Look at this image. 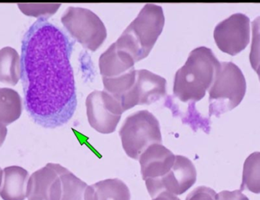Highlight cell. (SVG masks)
<instances>
[{
	"label": "cell",
	"mask_w": 260,
	"mask_h": 200,
	"mask_svg": "<svg viewBox=\"0 0 260 200\" xmlns=\"http://www.w3.org/2000/svg\"><path fill=\"white\" fill-rule=\"evenodd\" d=\"M74 44L62 29L44 18H38L23 36L24 106L32 120L43 128L63 126L76 111V82L70 62Z\"/></svg>",
	"instance_id": "obj_1"
},
{
	"label": "cell",
	"mask_w": 260,
	"mask_h": 200,
	"mask_svg": "<svg viewBox=\"0 0 260 200\" xmlns=\"http://www.w3.org/2000/svg\"><path fill=\"white\" fill-rule=\"evenodd\" d=\"M220 64L210 49L200 47L192 50L176 73L174 95L183 102L201 100L212 87Z\"/></svg>",
	"instance_id": "obj_2"
},
{
	"label": "cell",
	"mask_w": 260,
	"mask_h": 200,
	"mask_svg": "<svg viewBox=\"0 0 260 200\" xmlns=\"http://www.w3.org/2000/svg\"><path fill=\"white\" fill-rule=\"evenodd\" d=\"M165 21L162 7L145 5L118 38L116 47L129 54L136 62L145 59L162 33Z\"/></svg>",
	"instance_id": "obj_3"
},
{
	"label": "cell",
	"mask_w": 260,
	"mask_h": 200,
	"mask_svg": "<svg viewBox=\"0 0 260 200\" xmlns=\"http://www.w3.org/2000/svg\"><path fill=\"white\" fill-rule=\"evenodd\" d=\"M247 83L239 67L232 62H221L209 94V116L236 108L245 96Z\"/></svg>",
	"instance_id": "obj_4"
},
{
	"label": "cell",
	"mask_w": 260,
	"mask_h": 200,
	"mask_svg": "<svg viewBox=\"0 0 260 200\" xmlns=\"http://www.w3.org/2000/svg\"><path fill=\"white\" fill-rule=\"evenodd\" d=\"M120 136L126 155L135 160H139L151 145L162 143L158 120L147 110L128 116L120 128Z\"/></svg>",
	"instance_id": "obj_5"
},
{
	"label": "cell",
	"mask_w": 260,
	"mask_h": 200,
	"mask_svg": "<svg viewBox=\"0 0 260 200\" xmlns=\"http://www.w3.org/2000/svg\"><path fill=\"white\" fill-rule=\"evenodd\" d=\"M61 21L72 37L91 52H95L106 39L105 24L89 9L69 7Z\"/></svg>",
	"instance_id": "obj_6"
},
{
	"label": "cell",
	"mask_w": 260,
	"mask_h": 200,
	"mask_svg": "<svg viewBox=\"0 0 260 200\" xmlns=\"http://www.w3.org/2000/svg\"><path fill=\"white\" fill-rule=\"evenodd\" d=\"M197 179V169L191 160L176 155L174 166L168 173L157 179L146 180L145 185L151 198L165 192L179 196L190 189Z\"/></svg>",
	"instance_id": "obj_7"
},
{
	"label": "cell",
	"mask_w": 260,
	"mask_h": 200,
	"mask_svg": "<svg viewBox=\"0 0 260 200\" xmlns=\"http://www.w3.org/2000/svg\"><path fill=\"white\" fill-rule=\"evenodd\" d=\"M85 105L91 128L101 134H111L116 131L124 112L117 99L105 91H95L88 96Z\"/></svg>",
	"instance_id": "obj_8"
},
{
	"label": "cell",
	"mask_w": 260,
	"mask_h": 200,
	"mask_svg": "<svg viewBox=\"0 0 260 200\" xmlns=\"http://www.w3.org/2000/svg\"><path fill=\"white\" fill-rule=\"evenodd\" d=\"M250 18L236 13L217 24L214 39L218 49L231 56H236L245 50L250 42Z\"/></svg>",
	"instance_id": "obj_9"
},
{
	"label": "cell",
	"mask_w": 260,
	"mask_h": 200,
	"mask_svg": "<svg viewBox=\"0 0 260 200\" xmlns=\"http://www.w3.org/2000/svg\"><path fill=\"white\" fill-rule=\"evenodd\" d=\"M166 94L165 78L148 70H137L136 82L133 88L118 101L125 111L136 105L154 103L165 97Z\"/></svg>",
	"instance_id": "obj_10"
},
{
	"label": "cell",
	"mask_w": 260,
	"mask_h": 200,
	"mask_svg": "<svg viewBox=\"0 0 260 200\" xmlns=\"http://www.w3.org/2000/svg\"><path fill=\"white\" fill-rule=\"evenodd\" d=\"M59 166V164L48 163L32 174L27 183V199L60 200L62 181Z\"/></svg>",
	"instance_id": "obj_11"
},
{
	"label": "cell",
	"mask_w": 260,
	"mask_h": 200,
	"mask_svg": "<svg viewBox=\"0 0 260 200\" xmlns=\"http://www.w3.org/2000/svg\"><path fill=\"white\" fill-rule=\"evenodd\" d=\"M176 155L162 144L150 146L139 157L141 174L144 181L157 179L170 172Z\"/></svg>",
	"instance_id": "obj_12"
},
{
	"label": "cell",
	"mask_w": 260,
	"mask_h": 200,
	"mask_svg": "<svg viewBox=\"0 0 260 200\" xmlns=\"http://www.w3.org/2000/svg\"><path fill=\"white\" fill-rule=\"evenodd\" d=\"M135 63L133 57L117 49L114 43L100 56L99 68L102 78H117L136 70Z\"/></svg>",
	"instance_id": "obj_13"
},
{
	"label": "cell",
	"mask_w": 260,
	"mask_h": 200,
	"mask_svg": "<svg viewBox=\"0 0 260 200\" xmlns=\"http://www.w3.org/2000/svg\"><path fill=\"white\" fill-rule=\"evenodd\" d=\"M29 174L19 166H9L3 170L0 197L3 200H24L27 197Z\"/></svg>",
	"instance_id": "obj_14"
},
{
	"label": "cell",
	"mask_w": 260,
	"mask_h": 200,
	"mask_svg": "<svg viewBox=\"0 0 260 200\" xmlns=\"http://www.w3.org/2000/svg\"><path fill=\"white\" fill-rule=\"evenodd\" d=\"M129 187L118 178L104 180L88 186L85 200H130Z\"/></svg>",
	"instance_id": "obj_15"
},
{
	"label": "cell",
	"mask_w": 260,
	"mask_h": 200,
	"mask_svg": "<svg viewBox=\"0 0 260 200\" xmlns=\"http://www.w3.org/2000/svg\"><path fill=\"white\" fill-rule=\"evenodd\" d=\"M21 78V58L15 49L0 50V82L15 86Z\"/></svg>",
	"instance_id": "obj_16"
},
{
	"label": "cell",
	"mask_w": 260,
	"mask_h": 200,
	"mask_svg": "<svg viewBox=\"0 0 260 200\" xmlns=\"http://www.w3.org/2000/svg\"><path fill=\"white\" fill-rule=\"evenodd\" d=\"M22 112V100L10 88H0V125L7 126L18 120Z\"/></svg>",
	"instance_id": "obj_17"
},
{
	"label": "cell",
	"mask_w": 260,
	"mask_h": 200,
	"mask_svg": "<svg viewBox=\"0 0 260 200\" xmlns=\"http://www.w3.org/2000/svg\"><path fill=\"white\" fill-rule=\"evenodd\" d=\"M59 171L62 181L60 200H85L88 184L60 165Z\"/></svg>",
	"instance_id": "obj_18"
},
{
	"label": "cell",
	"mask_w": 260,
	"mask_h": 200,
	"mask_svg": "<svg viewBox=\"0 0 260 200\" xmlns=\"http://www.w3.org/2000/svg\"><path fill=\"white\" fill-rule=\"evenodd\" d=\"M241 190L260 193V152L250 154L244 165Z\"/></svg>",
	"instance_id": "obj_19"
},
{
	"label": "cell",
	"mask_w": 260,
	"mask_h": 200,
	"mask_svg": "<svg viewBox=\"0 0 260 200\" xmlns=\"http://www.w3.org/2000/svg\"><path fill=\"white\" fill-rule=\"evenodd\" d=\"M21 12L28 16L47 19L56 13L61 4H22L18 5Z\"/></svg>",
	"instance_id": "obj_20"
},
{
	"label": "cell",
	"mask_w": 260,
	"mask_h": 200,
	"mask_svg": "<svg viewBox=\"0 0 260 200\" xmlns=\"http://www.w3.org/2000/svg\"><path fill=\"white\" fill-rule=\"evenodd\" d=\"M196 102H189L186 117H183V123L188 124L192 127L193 131H197L199 128H203L205 132L209 134L210 131V121L203 117L195 108Z\"/></svg>",
	"instance_id": "obj_21"
},
{
	"label": "cell",
	"mask_w": 260,
	"mask_h": 200,
	"mask_svg": "<svg viewBox=\"0 0 260 200\" xmlns=\"http://www.w3.org/2000/svg\"><path fill=\"white\" fill-rule=\"evenodd\" d=\"M251 50L250 53V62L252 68L256 71L260 66V16L253 20L252 22Z\"/></svg>",
	"instance_id": "obj_22"
},
{
	"label": "cell",
	"mask_w": 260,
	"mask_h": 200,
	"mask_svg": "<svg viewBox=\"0 0 260 200\" xmlns=\"http://www.w3.org/2000/svg\"><path fill=\"white\" fill-rule=\"evenodd\" d=\"M216 195V192L210 187L201 186L189 193L186 200H215Z\"/></svg>",
	"instance_id": "obj_23"
},
{
	"label": "cell",
	"mask_w": 260,
	"mask_h": 200,
	"mask_svg": "<svg viewBox=\"0 0 260 200\" xmlns=\"http://www.w3.org/2000/svg\"><path fill=\"white\" fill-rule=\"evenodd\" d=\"M215 200H250L246 195L242 193L241 190H224L217 193Z\"/></svg>",
	"instance_id": "obj_24"
},
{
	"label": "cell",
	"mask_w": 260,
	"mask_h": 200,
	"mask_svg": "<svg viewBox=\"0 0 260 200\" xmlns=\"http://www.w3.org/2000/svg\"><path fill=\"white\" fill-rule=\"evenodd\" d=\"M152 200H181L179 199L175 195L171 194L169 193H162L160 194L157 195L155 197L153 198Z\"/></svg>",
	"instance_id": "obj_25"
},
{
	"label": "cell",
	"mask_w": 260,
	"mask_h": 200,
	"mask_svg": "<svg viewBox=\"0 0 260 200\" xmlns=\"http://www.w3.org/2000/svg\"><path fill=\"white\" fill-rule=\"evenodd\" d=\"M7 132L6 126L0 125V147L3 146V143H4L5 140H6Z\"/></svg>",
	"instance_id": "obj_26"
},
{
	"label": "cell",
	"mask_w": 260,
	"mask_h": 200,
	"mask_svg": "<svg viewBox=\"0 0 260 200\" xmlns=\"http://www.w3.org/2000/svg\"><path fill=\"white\" fill-rule=\"evenodd\" d=\"M3 171L2 170L1 168H0V187H1L2 182H3Z\"/></svg>",
	"instance_id": "obj_27"
},
{
	"label": "cell",
	"mask_w": 260,
	"mask_h": 200,
	"mask_svg": "<svg viewBox=\"0 0 260 200\" xmlns=\"http://www.w3.org/2000/svg\"><path fill=\"white\" fill-rule=\"evenodd\" d=\"M256 73H257L258 76H259V78L260 81V66L259 68H257V70H256Z\"/></svg>",
	"instance_id": "obj_28"
}]
</instances>
